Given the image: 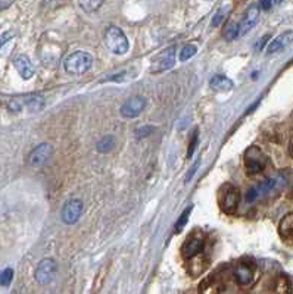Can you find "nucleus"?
<instances>
[{
	"label": "nucleus",
	"instance_id": "obj_9",
	"mask_svg": "<svg viewBox=\"0 0 293 294\" xmlns=\"http://www.w3.org/2000/svg\"><path fill=\"white\" fill-rule=\"evenodd\" d=\"M174 63H176V49L174 47H168L161 55H158L156 57H154V62L151 65V71L154 74L164 72V71L171 69L174 66Z\"/></svg>",
	"mask_w": 293,
	"mask_h": 294
},
{
	"label": "nucleus",
	"instance_id": "obj_34",
	"mask_svg": "<svg viewBox=\"0 0 293 294\" xmlns=\"http://www.w3.org/2000/svg\"><path fill=\"white\" fill-rule=\"evenodd\" d=\"M273 6V2H261L259 3V8H262V9H270Z\"/></svg>",
	"mask_w": 293,
	"mask_h": 294
},
{
	"label": "nucleus",
	"instance_id": "obj_26",
	"mask_svg": "<svg viewBox=\"0 0 293 294\" xmlns=\"http://www.w3.org/2000/svg\"><path fill=\"white\" fill-rule=\"evenodd\" d=\"M103 5V2H95V0H90V2H80V8L84 9V12H96L100 6Z\"/></svg>",
	"mask_w": 293,
	"mask_h": 294
},
{
	"label": "nucleus",
	"instance_id": "obj_20",
	"mask_svg": "<svg viewBox=\"0 0 293 294\" xmlns=\"http://www.w3.org/2000/svg\"><path fill=\"white\" fill-rule=\"evenodd\" d=\"M115 146V137L114 135H105L102 137L98 144H96V149L99 153H109Z\"/></svg>",
	"mask_w": 293,
	"mask_h": 294
},
{
	"label": "nucleus",
	"instance_id": "obj_25",
	"mask_svg": "<svg viewBox=\"0 0 293 294\" xmlns=\"http://www.w3.org/2000/svg\"><path fill=\"white\" fill-rule=\"evenodd\" d=\"M14 279V269L12 268H6L0 272V285L2 287H8Z\"/></svg>",
	"mask_w": 293,
	"mask_h": 294
},
{
	"label": "nucleus",
	"instance_id": "obj_32",
	"mask_svg": "<svg viewBox=\"0 0 293 294\" xmlns=\"http://www.w3.org/2000/svg\"><path fill=\"white\" fill-rule=\"evenodd\" d=\"M270 40V36L267 34V36H264L258 43H256V50H262L264 47H265V44H267V41Z\"/></svg>",
	"mask_w": 293,
	"mask_h": 294
},
{
	"label": "nucleus",
	"instance_id": "obj_17",
	"mask_svg": "<svg viewBox=\"0 0 293 294\" xmlns=\"http://www.w3.org/2000/svg\"><path fill=\"white\" fill-rule=\"evenodd\" d=\"M22 105L27 108L28 112L37 113V112L43 110L46 102H44V97H43V96H40V94H31V96L22 99Z\"/></svg>",
	"mask_w": 293,
	"mask_h": 294
},
{
	"label": "nucleus",
	"instance_id": "obj_5",
	"mask_svg": "<svg viewBox=\"0 0 293 294\" xmlns=\"http://www.w3.org/2000/svg\"><path fill=\"white\" fill-rule=\"evenodd\" d=\"M255 262L252 259H242L237 262V265L234 266L233 275L234 279L237 281V284L240 285H249L254 281L255 276Z\"/></svg>",
	"mask_w": 293,
	"mask_h": 294
},
{
	"label": "nucleus",
	"instance_id": "obj_27",
	"mask_svg": "<svg viewBox=\"0 0 293 294\" xmlns=\"http://www.w3.org/2000/svg\"><path fill=\"white\" fill-rule=\"evenodd\" d=\"M14 37H15V33L14 31H5L2 36H0V50H2L11 40H14Z\"/></svg>",
	"mask_w": 293,
	"mask_h": 294
},
{
	"label": "nucleus",
	"instance_id": "obj_15",
	"mask_svg": "<svg viewBox=\"0 0 293 294\" xmlns=\"http://www.w3.org/2000/svg\"><path fill=\"white\" fill-rule=\"evenodd\" d=\"M292 41H293V31H286V33L277 36V37L267 46V53H268V55L278 53V52L284 50Z\"/></svg>",
	"mask_w": 293,
	"mask_h": 294
},
{
	"label": "nucleus",
	"instance_id": "obj_18",
	"mask_svg": "<svg viewBox=\"0 0 293 294\" xmlns=\"http://www.w3.org/2000/svg\"><path fill=\"white\" fill-rule=\"evenodd\" d=\"M278 234L283 239L293 237V212L286 213L278 222Z\"/></svg>",
	"mask_w": 293,
	"mask_h": 294
},
{
	"label": "nucleus",
	"instance_id": "obj_13",
	"mask_svg": "<svg viewBox=\"0 0 293 294\" xmlns=\"http://www.w3.org/2000/svg\"><path fill=\"white\" fill-rule=\"evenodd\" d=\"M223 291H224V282L216 275H209L199 284L200 294H221Z\"/></svg>",
	"mask_w": 293,
	"mask_h": 294
},
{
	"label": "nucleus",
	"instance_id": "obj_1",
	"mask_svg": "<svg viewBox=\"0 0 293 294\" xmlns=\"http://www.w3.org/2000/svg\"><path fill=\"white\" fill-rule=\"evenodd\" d=\"M93 65V57L90 53L78 50L66 56L63 62V68L68 74L72 75H81V74L87 72Z\"/></svg>",
	"mask_w": 293,
	"mask_h": 294
},
{
	"label": "nucleus",
	"instance_id": "obj_2",
	"mask_svg": "<svg viewBox=\"0 0 293 294\" xmlns=\"http://www.w3.org/2000/svg\"><path fill=\"white\" fill-rule=\"evenodd\" d=\"M105 44L114 55H125L128 52V38L124 34V31L117 27L111 25L105 31Z\"/></svg>",
	"mask_w": 293,
	"mask_h": 294
},
{
	"label": "nucleus",
	"instance_id": "obj_4",
	"mask_svg": "<svg viewBox=\"0 0 293 294\" xmlns=\"http://www.w3.org/2000/svg\"><path fill=\"white\" fill-rule=\"evenodd\" d=\"M245 169L248 175H256L262 172L267 166V158L262 153V150L256 146H252L245 153Z\"/></svg>",
	"mask_w": 293,
	"mask_h": 294
},
{
	"label": "nucleus",
	"instance_id": "obj_35",
	"mask_svg": "<svg viewBox=\"0 0 293 294\" xmlns=\"http://www.w3.org/2000/svg\"><path fill=\"white\" fill-rule=\"evenodd\" d=\"M11 6V3L8 2V3H0V9H6V8H9Z\"/></svg>",
	"mask_w": 293,
	"mask_h": 294
},
{
	"label": "nucleus",
	"instance_id": "obj_22",
	"mask_svg": "<svg viewBox=\"0 0 293 294\" xmlns=\"http://www.w3.org/2000/svg\"><path fill=\"white\" fill-rule=\"evenodd\" d=\"M190 212H192V206H189L181 215H180V218L177 219V222H176V227H174V233L176 234H178V233H181L183 231V228L186 227V224H187V220H189V216H190Z\"/></svg>",
	"mask_w": 293,
	"mask_h": 294
},
{
	"label": "nucleus",
	"instance_id": "obj_16",
	"mask_svg": "<svg viewBox=\"0 0 293 294\" xmlns=\"http://www.w3.org/2000/svg\"><path fill=\"white\" fill-rule=\"evenodd\" d=\"M209 87L214 90V92H218V93H226V92H230L233 87H234V83L227 78L226 75H214L209 81Z\"/></svg>",
	"mask_w": 293,
	"mask_h": 294
},
{
	"label": "nucleus",
	"instance_id": "obj_7",
	"mask_svg": "<svg viewBox=\"0 0 293 294\" xmlns=\"http://www.w3.org/2000/svg\"><path fill=\"white\" fill-rule=\"evenodd\" d=\"M144 108H146V99L143 96H131L122 103L119 113L125 119H134L143 112Z\"/></svg>",
	"mask_w": 293,
	"mask_h": 294
},
{
	"label": "nucleus",
	"instance_id": "obj_11",
	"mask_svg": "<svg viewBox=\"0 0 293 294\" xmlns=\"http://www.w3.org/2000/svg\"><path fill=\"white\" fill-rule=\"evenodd\" d=\"M259 14H261V8H259L258 3L251 5L246 9L245 15H243V18H242V21L239 24V36H246L256 25V22L259 19Z\"/></svg>",
	"mask_w": 293,
	"mask_h": 294
},
{
	"label": "nucleus",
	"instance_id": "obj_24",
	"mask_svg": "<svg viewBox=\"0 0 293 294\" xmlns=\"http://www.w3.org/2000/svg\"><path fill=\"white\" fill-rule=\"evenodd\" d=\"M196 52H197V47L195 46V44H186L183 49H181V52H180V60H189L192 56H195L196 55Z\"/></svg>",
	"mask_w": 293,
	"mask_h": 294
},
{
	"label": "nucleus",
	"instance_id": "obj_8",
	"mask_svg": "<svg viewBox=\"0 0 293 294\" xmlns=\"http://www.w3.org/2000/svg\"><path fill=\"white\" fill-rule=\"evenodd\" d=\"M56 269H58V265H56L55 259L46 257V259L40 260L37 268H36V281L39 284H43V285L49 284L55 278Z\"/></svg>",
	"mask_w": 293,
	"mask_h": 294
},
{
	"label": "nucleus",
	"instance_id": "obj_23",
	"mask_svg": "<svg viewBox=\"0 0 293 294\" xmlns=\"http://www.w3.org/2000/svg\"><path fill=\"white\" fill-rule=\"evenodd\" d=\"M275 184H277V180H275V178H267V180H264V181L256 187L258 194L261 196V194H265V193L271 191V190L275 187Z\"/></svg>",
	"mask_w": 293,
	"mask_h": 294
},
{
	"label": "nucleus",
	"instance_id": "obj_6",
	"mask_svg": "<svg viewBox=\"0 0 293 294\" xmlns=\"http://www.w3.org/2000/svg\"><path fill=\"white\" fill-rule=\"evenodd\" d=\"M83 209H84V204H83V202L80 199H71V200H68L63 204L62 212H60V218L63 220V224H66V225L76 224L77 220L81 218Z\"/></svg>",
	"mask_w": 293,
	"mask_h": 294
},
{
	"label": "nucleus",
	"instance_id": "obj_19",
	"mask_svg": "<svg viewBox=\"0 0 293 294\" xmlns=\"http://www.w3.org/2000/svg\"><path fill=\"white\" fill-rule=\"evenodd\" d=\"M205 259H206V257H205V256H200V255H197V256L189 259V271H190V274H192L193 276H197L199 274L203 272V269L206 268V260H205Z\"/></svg>",
	"mask_w": 293,
	"mask_h": 294
},
{
	"label": "nucleus",
	"instance_id": "obj_3",
	"mask_svg": "<svg viewBox=\"0 0 293 294\" xmlns=\"http://www.w3.org/2000/svg\"><path fill=\"white\" fill-rule=\"evenodd\" d=\"M242 200V193L237 187L226 184L221 191H219V199H218V204L219 209H221L224 213L227 215H233L236 213V210L239 209Z\"/></svg>",
	"mask_w": 293,
	"mask_h": 294
},
{
	"label": "nucleus",
	"instance_id": "obj_28",
	"mask_svg": "<svg viewBox=\"0 0 293 294\" xmlns=\"http://www.w3.org/2000/svg\"><path fill=\"white\" fill-rule=\"evenodd\" d=\"M226 9L223 8V9H218V12L215 14V17L212 18V25L214 27H218L219 24H223V21H224V17H226Z\"/></svg>",
	"mask_w": 293,
	"mask_h": 294
},
{
	"label": "nucleus",
	"instance_id": "obj_12",
	"mask_svg": "<svg viewBox=\"0 0 293 294\" xmlns=\"http://www.w3.org/2000/svg\"><path fill=\"white\" fill-rule=\"evenodd\" d=\"M203 244H205V240H203V237L200 234H195V233L190 234L186 239L184 244H183V250H181L183 257L186 260H189V259L200 255L202 250H203Z\"/></svg>",
	"mask_w": 293,
	"mask_h": 294
},
{
	"label": "nucleus",
	"instance_id": "obj_30",
	"mask_svg": "<svg viewBox=\"0 0 293 294\" xmlns=\"http://www.w3.org/2000/svg\"><path fill=\"white\" fill-rule=\"evenodd\" d=\"M246 202L248 203H252V202H255L258 197H259V194H258V190H256V187H252V188H249L248 191H246Z\"/></svg>",
	"mask_w": 293,
	"mask_h": 294
},
{
	"label": "nucleus",
	"instance_id": "obj_29",
	"mask_svg": "<svg viewBox=\"0 0 293 294\" xmlns=\"http://www.w3.org/2000/svg\"><path fill=\"white\" fill-rule=\"evenodd\" d=\"M154 129H155V127H149V125H144V127H141V128H138L137 131H136V137L137 138H143V137H146V135H149V134H152L154 132Z\"/></svg>",
	"mask_w": 293,
	"mask_h": 294
},
{
	"label": "nucleus",
	"instance_id": "obj_33",
	"mask_svg": "<svg viewBox=\"0 0 293 294\" xmlns=\"http://www.w3.org/2000/svg\"><path fill=\"white\" fill-rule=\"evenodd\" d=\"M197 166H199V162H197V164H195V165L192 166V169H190V171H189V174H187V178H186V181H190V180H192V177H193V174L196 172Z\"/></svg>",
	"mask_w": 293,
	"mask_h": 294
},
{
	"label": "nucleus",
	"instance_id": "obj_21",
	"mask_svg": "<svg viewBox=\"0 0 293 294\" xmlns=\"http://www.w3.org/2000/svg\"><path fill=\"white\" fill-rule=\"evenodd\" d=\"M239 36V24L236 21H229L223 30V37L226 41H233Z\"/></svg>",
	"mask_w": 293,
	"mask_h": 294
},
{
	"label": "nucleus",
	"instance_id": "obj_31",
	"mask_svg": "<svg viewBox=\"0 0 293 294\" xmlns=\"http://www.w3.org/2000/svg\"><path fill=\"white\" fill-rule=\"evenodd\" d=\"M196 146H197V132H195L193 137H192V140H190V146H189V149H187V158H192V156H193Z\"/></svg>",
	"mask_w": 293,
	"mask_h": 294
},
{
	"label": "nucleus",
	"instance_id": "obj_14",
	"mask_svg": "<svg viewBox=\"0 0 293 294\" xmlns=\"http://www.w3.org/2000/svg\"><path fill=\"white\" fill-rule=\"evenodd\" d=\"M14 66L17 68V71H18V74L21 75V78H24V80L33 78L34 74H36L34 65L31 63V60L25 55H18L14 59Z\"/></svg>",
	"mask_w": 293,
	"mask_h": 294
},
{
	"label": "nucleus",
	"instance_id": "obj_10",
	"mask_svg": "<svg viewBox=\"0 0 293 294\" xmlns=\"http://www.w3.org/2000/svg\"><path fill=\"white\" fill-rule=\"evenodd\" d=\"M52 153H53L52 144L50 143H41V144H39L37 147H34V149H33V152L30 153L28 162H30V165H33L36 168L43 166L52 158Z\"/></svg>",
	"mask_w": 293,
	"mask_h": 294
},
{
	"label": "nucleus",
	"instance_id": "obj_36",
	"mask_svg": "<svg viewBox=\"0 0 293 294\" xmlns=\"http://www.w3.org/2000/svg\"><path fill=\"white\" fill-rule=\"evenodd\" d=\"M290 155H292V158H293V143L290 144Z\"/></svg>",
	"mask_w": 293,
	"mask_h": 294
}]
</instances>
